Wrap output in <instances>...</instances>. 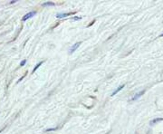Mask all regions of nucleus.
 <instances>
[{
	"label": "nucleus",
	"instance_id": "obj_10",
	"mask_svg": "<svg viewBox=\"0 0 163 134\" xmlns=\"http://www.w3.org/2000/svg\"><path fill=\"white\" fill-rule=\"evenodd\" d=\"M81 19H82V17H80V16H74L73 18V20H74V21H76V20H81Z\"/></svg>",
	"mask_w": 163,
	"mask_h": 134
},
{
	"label": "nucleus",
	"instance_id": "obj_14",
	"mask_svg": "<svg viewBox=\"0 0 163 134\" xmlns=\"http://www.w3.org/2000/svg\"><path fill=\"white\" fill-rule=\"evenodd\" d=\"M16 0H14V1H11V2H10V4H14V3H16Z\"/></svg>",
	"mask_w": 163,
	"mask_h": 134
},
{
	"label": "nucleus",
	"instance_id": "obj_6",
	"mask_svg": "<svg viewBox=\"0 0 163 134\" xmlns=\"http://www.w3.org/2000/svg\"><path fill=\"white\" fill-rule=\"evenodd\" d=\"M161 121H163V118H156V119L151 120L149 123H150L151 125H153V124H156V123H158V122H159Z\"/></svg>",
	"mask_w": 163,
	"mask_h": 134
},
{
	"label": "nucleus",
	"instance_id": "obj_15",
	"mask_svg": "<svg viewBox=\"0 0 163 134\" xmlns=\"http://www.w3.org/2000/svg\"><path fill=\"white\" fill-rule=\"evenodd\" d=\"M159 37H163V34H161V35H159Z\"/></svg>",
	"mask_w": 163,
	"mask_h": 134
},
{
	"label": "nucleus",
	"instance_id": "obj_9",
	"mask_svg": "<svg viewBox=\"0 0 163 134\" xmlns=\"http://www.w3.org/2000/svg\"><path fill=\"white\" fill-rule=\"evenodd\" d=\"M26 60H23V61H22L21 63H20V66H24V65H26Z\"/></svg>",
	"mask_w": 163,
	"mask_h": 134
},
{
	"label": "nucleus",
	"instance_id": "obj_7",
	"mask_svg": "<svg viewBox=\"0 0 163 134\" xmlns=\"http://www.w3.org/2000/svg\"><path fill=\"white\" fill-rule=\"evenodd\" d=\"M56 6V4L53 2H45L42 4V6Z\"/></svg>",
	"mask_w": 163,
	"mask_h": 134
},
{
	"label": "nucleus",
	"instance_id": "obj_8",
	"mask_svg": "<svg viewBox=\"0 0 163 134\" xmlns=\"http://www.w3.org/2000/svg\"><path fill=\"white\" fill-rule=\"evenodd\" d=\"M43 61H42V62H39V63H38V64L36 65V67H35L34 69H33V74H35V72H36V70H37V69H38V68H39V67H40L42 65H43Z\"/></svg>",
	"mask_w": 163,
	"mask_h": 134
},
{
	"label": "nucleus",
	"instance_id": "obj_13",
	"mask_svg": "<svg viewBox=\"0 0 163 134\" xmlns=\"http://www.w3.org/2000/svg\"><path fill=\"white\" fill-rule=\"evenodd\" d=\"M25 76H26V75H24V76H23V77H21V78H20V79H19V80H18V82H21V81H22V80H23V79H24V78H25Z\"/></svg>",
	"mask_w": 163,
	"mask_h": 134
},
{
	"label": "nucleus",
	"instance_id": "obj_2",
	"mask_svg": "<svg viewBox=\"0 0 163 134\" xmlns=\"http://www.w3.org/2000/svg\"><path fill=\"white\" fill-rule=\"evenodd\" d=\"M36 14V11H32V12H29V13L26 14V15L23 16V18H22V21H26V20H28V19L32 18V17L34 16Z\"/></svg>",
	"mask_w": 163,
	"mask_h": 134
},
{
	"label": "nucleus",
	"instance_id": "obj_1",
	"mask_svg": "<svg viewBox=\"0 0 163 134\" xmlns=\"http://www.w3.org/2000/svg\"><path fill=\"white\" fill-rule=\"evenodd\" d=\"M144 94H145V90H143V91H140L137 92V94H135L132 96V98L130 100V101H137L139 98H140V97L142 96Z\"/></svg>",
	"mask_w": 163,
	"mask_h": 134
},
{
	"label": "nucleus",
	"instance_id": "obj_12",
	"mask_svg": "<svg viewBox=\"0 0 163 134\" xmlns=\"http://www.w3.org/2000/svg\"><path fill=\"white\" fill-rule=\"evenodd\" d=\"M94 23H95V20H93V22H91V24H90V25L88 26V27H90V26H91L92 25H93Z\"/></svg>",
	"mask_w": 163,
	"mask_h": 134
},
{
	"label": "nucleus",
	"instance_id": "obj_3",
	"mask_svg": "<svg viewBox=\"0 0 163 134\" xmlns=\"http://www.w3.org/2000/svg\"><path fill=\"white\" fill-rule=\"evenodd\" d=\"M76 12H72V13H61V14H57L56 15V17L57 18H65L69 16H73V15H75Z\"/></svg>",
	"mask_w": 163,
	"mask_h": 134
},
{
	"label": "nucleus",
	"instance_id": "obj_5",
	"mask_svg": "<svg viewBox=\"0 0 163 134\" xmlns=\"http://www.w3.org/2000/svg\"><path fill=\"white\" fill-rule=\"evenodd\" d=\"M125 87V84H122V85H121V86H119L115 91H112V96H114V95H116L117 94H118V92L120 91H121V90H122L123 88Z\"/></svg>",
	"mask_w": 163,
	"mask_h": 134
},
{
	"label": "nucleus",
	"instance_id": "obj_4",
	"mask_svg": "<svg viewBox=\"0 0 163 134\" xmlns=\"http://www.w3.org/2000/svg\"><path fill=\"white\" fill-rule=\"evenodd\" d=\"M81 42H78V43H76V44H74L71 48H70V54H73L74 51H76V49H78V47L81 45Z\"/></svg>",
	"mask_w": 163,
	"mask_h": 134
},
{
	"label": "nucleus",
	"instance_id": "obj_11",
	"mask_svg": "<svg viewBox=\"0 0 163 134\" xmlns=\"http://www.w3.org/2000/svg\"><path fill=\"white\" fill-rule=\"evenodd\" d=\"M57 128H50V129H47L46 131H52V130H56Z\"/></svg>",
	"mask_w": 163,
	"mask_h": 134
}]
</instances>
